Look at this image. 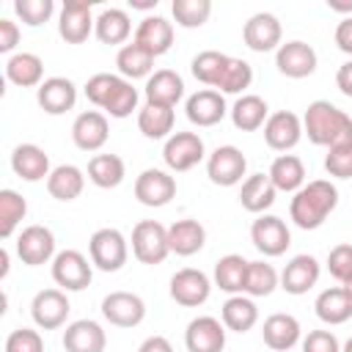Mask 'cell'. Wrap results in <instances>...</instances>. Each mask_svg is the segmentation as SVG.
Returning <instances> with one entry per match:
<instances>
[{
    "instance_id": "36",
    "label": "cell",
    "mask_w": 352,
    "mask_h": 352,
    "mask_svg": "<svg viewBox=\"0 0 352 352\" xmlns=\"http://www.w3.org/2000/svg\"><path fill=\"white\" fill-rule=\"evenodd\" d=\"M88 179L96 187H102V190L118 187L124 182V160L116 157V154H96V157H91V162H88Z\"/></svg>"
},
{
    "instance_id": "30",
    "label": "cell",
    "mask_w": 352,
    "mask_h": 352,
    "mask_svg": "<svg viewBox=\"0 0 352 352\" xmlns=\"http://www.w3.org/2000/svg\"><path fill=\"white\" fill-rule=\"evenodd\" d=\"M41 74H44V63L38 55L33 52H16L8 58L6 63V77L19 85V88H33V85H41Z\"/></svg>"
},
{
    "instance_id": "55",
    "label": "cell",
    "mask_w": 352,
    "mask_h": 352,
    "mask_svg": "<svg viewBox=\"0 0 352 352\" xmlns=\"http://www.w3.org/2000/svg\"><path fill=\"white\" fill-rule=\"evenodd\" d=\"M138 352H173V346H170V341H168L165 336H148V338L140 344Z\"/></svg>"
},
{
    "instance_id": "50",
    "label": "cell",
    "mask_w": 352,
    "mask_h": 352,
    "mask_svg": "<svg viewBox=\"0 0 352 352\" xmlns=\"http://www.w3.org/2000/svg\"><path fill=\"white\" fill-rule=\"evenodd\" d=\"M327 270L336 280L346 283L352 278V245H336L327 256Z\"/></svg>"
},
{
    "instance_id": "35",
    "label": "cell",
    "mask_w": 352,
    "mask_h": 352,
    "mask_svg": "<svg viewBox=\"0 0 352 352\" xmlns=\"http://www.w3.org/2000/svg\"><path fill=\"white\" fill-rule=\"evenodd\" d=\"M264 118H267V102H264L261 96H256V94L239 96V99L234 102V107H231V121H234V126L242 129V132L258 129V126L264 124Z\"/></svg>"
},
{
    "instance_id": "44",
    "label": "cell",
    "mask_w": 352,
    "mask_h": 352,
    "mask_svg": "<svg viewBox=\"0 0 352 352\" xmlns=\"http://www.w3.org/2000/svg\"><path fill=\"white\" fill-rule=\"evenodd\" d=\"M250 80H253L250 63L242 60V58H228V63H226V69H223V74H220L214 88H220L223 94H239V91H245L250 85Z\"/></svg>"
},
{
    "instance_id": "9",
    "label": "cell",
    "mask_w": 352,
    "mask_h": 352,
    "mask_svg": "<svg viewBox=\"0 0 352 352\" xmlns=\"http://www.w3.org/2000/svg\"><path fill=\"white\" fill-rule=\"evenodd\" d=\"M250 236H253V245L264 253V256H280L286 253V248L292 245V234L286 228V223L275 214H261L253 228H250Z\"/></svg>"
},
{
    "instance_id": "26",
    "label": "cell",
    "mask_w": 352,
    "mask_h": 352,
    "mask_svg": "<svg viewBox=\"0 0 352 352\" xmlns=\"http://www.w3.org/2000/svg\"><path fill=\"white\" fill-rule=\"evenodd\" d=\"M11 168H14V173L19 179L38 182V179L50 176V157L44 154V148H38L33 143H22L11 154Z\"/></svg>"
},
{
    "instance_id": "53",
    "label": "cell",
    "mask_w": 352,
    "mask_h": 352,
    "mask_svg": "<svg viewBox=\"0 0 352 352\" xmlns=\"http://www.w3.org/2000/svg\"><path fill=\"white\" fill-rule=\"evenodd\" d=\"M19 44V28L11 19H0V52H11Z\"/></svg>"
},
{
    "instance_id": "6",
    "label": "cell",
    "mask_w": 352,
    "mask_h": 352,
    "mask_svg": "<svg viewBox=\"0 0 352 352\" xmlns=\"http://www.w3.org/2000/svg\"><path fill=\"white\" fill-rule=\"evenodd\" d=\"M245 168H248V160H245V154L236 146H217L209 154V162H206L209 179L214 184H220V187L236 184L245 176Z\"/></svg>"
},
{
    "instance_id": "59",
    "label": "cell",
    "mask_w": 352,
    "mask_h": 352,
    "mask_svg": "<svg viewBox=\"0 0 352 352\" xmlns=\"http://www.w3.org/2000/svg\"><path fill=\"white\" fill-rule=\"evenodd\" d=\"M8 272V250H0V278H6Z\"/></svg>"
},
{
    "instance_id": "20",
    "label": "cell",
    "mask_w": 352,
    "mask_h": 352,
    "mask_svg": "<svg viewBox=\"0 0 352 352\" xmlns=\"http://www.w3.org/2000/svg\"><path fill=\"white\" fill-rule=\"evenodd\" d=\"M74 102H77V88L66 77H50L38 85V104L50 116H60V113L72 110Z\"/></svg>"
},
{
    "instance_id": "13",
    "label": "cell",
    "mask_w": 352,
    "mask_h": 352,
    "mask_svg": "<svg viewBox=\"0 0 352 352\" xmlns=\"http://www.w3.org/2000/svg\"><path fill=\"white\" fill-rule=\"evenodd\" d=\"M52 253H55V236L44 226H28L16 239V256L30 267L47 264Z\"/></svg>"
},
{
    "instance_id": "52",
    "label": "cell",
    "mask_w": 352,
    "mask_h": 352,
    "mask_svg": "<svg viewBox=\"0 0 352 352\" xmlns=\"http://www.w3.org/2000/svg\"><path fill=\"white\" fill-rule=\"evenodd\" d=\"M302 352H341V346L330 330H311L302 341Z\"/></svg>"
},
{
    "instance_id": "51",
    "label": "cell",
    "mask_w": 352,
    "mask_h": 352,
    "mask_svg": "<svg viewBox=\"0 0 352 352\" xmlns=\"http://www.w3.org/2000/svg\"><path fill=\"white\" fill-rule=\"evenodd\" d=\"M6 352H44V341L36 330L19 327L6 338Z\"/></svg>"
},
{
    "instance_id": "18",
    "label": "cell",
    "mask_w": 352,
    "mask_h": 352,
    "mask_svg": "<svg viewBox=\"0 0 352 352\" xmlns=\"http://www.w3.org/2000/svg\"><path fill=\"white\" fill-rule=\"evenodd\" d=\"M107 118L96 110H85L74 118L72 124V138H74V146L82 148V151H96L107 143Z\"/></svg>"
},
{
    "instance_id": "27",
    "label": "cell",
    "mask_w": 352,
    "mask_h": 352,
    "mask_svg": "<svg viewBox=\"0 0 352 352\" xmlns=\"http://www.w3.org/2000/svg\"><path fill=\"white\" fill-rule=\"evenodd\" d=\"M264 344L275 352H289L300 341V322L292 314H272L264 322Z\"/></svg>"
},
{
    "instance_id": "2",
    "label": "cell",
    "mask_w": 352,
    "mask_h": 352,
    "mask_svg": "<svg viewBox=\"0 0 352 352\" xmlns=\"http://www.w3.org/2000/svg\"><path fill=\"white\" fill-rule=\"evenodd\" d=\"M336 204H338V190L330 182L316 179V182H308L305 187H300L294 192L289 214L300 228L311 231L327 220V214L336 209Z\"/></svg>"
},
{
    "instance_id": "14",
    "label": "cell",
    "mask_w": 352,
    "mask_h": 352,
    "mask_svg": "<svg viewBox=\"0 0 352 352\" xmlns=\"http://www.w3.org/2000/svg\"><path fill=\"white\" fill-rule=\"evenodd\" d=\"M96 25V19L91 16V3L88 0H69L60 11V22H58V33L69 41V44H82L91 36V28Z\"/></svg>"
},
{
    "instance_id": "38",
    "label": "cell",
    "mask_w": 352,
    "mask_h": 352,
    "mask_svg": "<svg viewBox=\"0 0 352 352\" xmlns=\"http://www.w3.org/2000/svg\"><path fill=\"white\" fill-rule=\"evenodd\" d=\"M256 319H258V308H256L253 300L236 294V297H231V300L223 302V324H226L228 330H234V333H248V330L256 324Z\"/></svg>"
},
{
    "instance_id": "32",
    "label": "cell",
    "mask_w": 352,
    "mask_h": 352,
    "mask_svg": "<svg viewBox=\"0 0 352 352\" xmlns=\"http://www.w3.org/2000/svg\"><path fill=\"white\" fill-rule=\"evenodd\" d=\"M85 187V176L77 165H58L47 176V190L58 201H74Z\"/></svg>"
},
{
    "instance_id": "15",
    "label": "cell",
    "mask_w": 352,
    "mask_h": 352,
    "mask_svg": "<svg viewBox=\"0 0 352 352\" xmlns=\"http://www.w3.org/2000/svg\"><path fill=\"white\" fill-rule=\"evenodd\" d=\"M69 300L60 289H44L33 297V305H30V314H33V322L44 330H55L66 322L69 316Z\"/></svg>"
},
{
    "instance_id": "11",
    "label": "cell",
    "mask_w": 352,
    "mask_h": 352,
    "mask_svg": "<svg viewBox=\"0 0 352 352\" xmlns=\"http://www.w3.org/2000/svg\"><path fill=\"white\" fill-rule=\"evenodd\" d=\"M275 66H278L280 74L300 80V77L314 74V69H316V52L305 41H286V44L278 47Z\"/></svg>"
},
{
    "instance_id": "60",
    "label": "cell",
    "mask_w": 352,
    "mask_h": 352,
    "mask_svg": "<svg viewBox=\"0 0 352 352\" xmlns=\"http://www.w3.org/2000/svg\"><path fill=\"white\" fill-rule=\"evenodd\" d=\"M344 289H346V292H349V297H352V278H349V280L344 283Z\"/></svg>"
},
{
    "instance_id": "12",
    "label": "cell",
    "mask_w": 352,
    "mask_h": 352,
    "mask_svg": "<svg viewBox=\"0 0 352 352\" xmlns=\"http://www.w3.org/2000/svg\"><path fill=\"white\" fill-rule=\"evenodd\" d=\"M173 195H176V179L168 176L165 170L148 168L135 182V198L143 206H165Z\"/></svg>"
},
{
    "instance_id": "23",
    "label": "cell",
    "mask_w": 352,
    "mask_h": 352,
    "mask_svg": "<svg viewBox=\"0 0 352 352\" xmlns=\"http://www.w3.org/2000/svg\"><path fill=\"white\" fill-rule=\"evenodd\" d=\"M135 44L148 50L154 58L168 52L173 44V25L165 16H146L135 30Z\"/></svg>"
},
{
    "instance_id": "42",
    "label": "cell",
    "mask_w": 352,
    "mask_h": 352,
    "mask_svg": "<svg viewBox=\"0 0 352 352\" xmlns=\"http://www.w3.org/2000/svg\"><path fill=\"white\" fill-rule=\"evenodd\" d=\"M28 212V204L19 192L14 190H0V236L8 239L16 228V223L25 217Z\"/></svg>"
},
{
    "instance_id": "17",
    "label": "cell",
    "mask_w": 352,
    "mask_h": 352,
    "mask_svg": "<svg viewBox=\"0 0 352 352\" xmlns=\"http://www.w3.org/2000/svg\"><path fill=\"white\" fill-rule=\"evenodd\" d=\"M300 135H302V124L294 113L289 110H280V113H272L264 124V140L270 148L275 151H289L300 143Z\"/></svg>"
},
{
    "instance_id": "57",
    "label": "cell",
    "mask_w": 352,
    "mask_h": 352,
    "mask_svg": "<svg viewBox=\"0 0 352 352\" xmlns=\"http://www.w3.org/2000/svg\"><path fill=\"white\" fill-rule=\"evenodd\" d=\"M333 11H352V0H327Z\"/></svg>"
},
{
    "instance_id": "54",
    "label": "cell",
    "mask_w": 352,
    "mask_h": 352,
    "mask_svg": "<svg viewBox=\"0 0 352 352\" xmlns=\"http://www.w3.org/2000/svg\"><path fill=\"white\" fill-rule=\"evenodd\" d=\"M336 44H338L341 52L352 55V16H346V19L338 22V28H336Z\"/></svg>"
},
{
    "instance_id": "25",
    "label": "cell",
    "mask_w": 352,
    "mask_h": 352,
    "mask_svg": "<svg viewBox=\"0 0 352 352\" xmlns=\"http://www.w3.org/2000/svg\"><path fill=\"white\" fill-rule=\"evenodd\" d=\"M184 94V82L176 72L170 69H160L146 80V102L148 104H162V107H173Z\"/></svg>"
},
{
    "instance_id": "41",
    "label": "cell",
    "mask_w": 352,
    "mask_h": 352,
    "mask_svg": "<svg viewBox=\"0 0 352 352\" xmlns=\"http://www.w3.org/2000/svg\"><path fill=\"white\" fill-rule=\"evenodd\" d=\"M226 63H228V55H223L217 50H204V52H198L192 58V66L190 69H192V77L201 80L204 85H217Z\"/></svg>"
},
{
    "instance_id": "4",
    "label": "cell",
    "mask_w": 352,
    "mask_h": 352,
    "mask_svg": "<svg viewBox=\"0 0 352 352\" xmlns=\"http://www.w3.org/2000/svg\"><path fill=\"white\" fill-rule=\"evenodd\" d=\"M88 250H91V261L102 272H116V270H121L126 264V239L116 228L94 231V236L88 242Z\"/></svg>"
},
{
    "instance_id": "10",
    "label": "cell",
    "mask_w": 352,
    "mask_h": 352,
    "mask_svg": "<svg viewBox=\"0 0 352 352\" xmlns=\"http://www.w3.org/2000/svg\"><path fill=\"white\" fill-rule=\"evenodd\" d=\"M209 292H212V283H209V278L201 270L184 267V270H179L170 278V297L179 305L195 308V305H201V302L209 300Z\"/></svg>"
},
{
    "instance_id": "21",
    "label": "cell",
    "mask_w": 352,
    "mask_h": 352,
    "mask_svg": "<svg viewBox=\"0 0 352 352\" xmlns=\"http://www.w3.org/2000/svg\"><path fill=\"white\" fill-rule=\"evenodd\" d=\"M187 118L198 126H214L217 121H223L226 116V99L220 91H195L190 99H187Z\"/></svg>"
},
{
    "instance_id": "24",
    "label": "cell",
    "mask_w": 352,
    "mask_h": 352,
    "mask_svg": "<svg viewBox=\"0 0 352 352\" xmlns=\"http://www.w3.org/2000/svg\"><path fill=\"white\" fill-rule=\"evenodd\" d=\"M316 280H319V261L308 253L294 256L280 275V283L289 294H305L311 286H316Z\"/></svg>"
},
{
    "instance_id": "40",
    "label": "cell",
    "mask_w": 352,
    "mask_h": 352,
    "mask_svg": "<svg viewBox=\"0 0 352 352\" xmlns=\"http://www.w3.org/2000/svg\"><path fill=\"white\" fill-rule=\"evenodd\" d=\"M138 126L151 140L165 138L173 129V107H162V104H148L146 102V107L138 113Z\"/></svg>"
},
{
    "instance_id": "56",
    "label": "cell",
    "mask_w": 352,
    "mask_h": 352,
    "mask_svg": "<svg viewBox=\"0 0 352 352\" xmlns=\"http://www.w3.org/2000/svg\"><path fill=\"white\" fill-rule=\"evenodd\" d=\"M336 82H338V88H341V94H346V96H352V60H349V63H344V66H338V74H336Z\"/></svg>"
},
{
    "instance_id": "31",
    "label": "cell",
    "mask_w": 352,
    "mask_h": 352,
    "mask_svg": "<svg viewBox=\"0 0 352 352\" xmlns=\"http://www.w3.org/2000/svg\"><path fill=\"white\" fill-rule=\"evenodd\" d=\"M267 176H270V182L275 184V190L294 192V190H300L302 182H305V165H302V160L294 157V154H280V157L272 162V168H270Z\"/></svg>"
},
{
    "instance_id": "8",
    "label": "cell",
    "mask_w": 352,
    "mask_h": 352,
    "mask_svg": "<svg viewBox=\"0 0 352 352\" xmlns=\"http://www.w3.org/2000/svg\"><path fill=\"white\" fill-rule=\"evenodd\" d=\"M102 314L110 324L116 327H135L143 322L146 316V305L138 294L132 292H110L104 300H102Z\"/></svg>"
},
{
    "instance_id": "5",
    "label": "cell",
    "mask_w": 352,
    "mask_h": 352,
    "mask_svg": "<svg viewBox=\"0 0 352 352\" xmlns=\"http://www.w3.org/2000/svg\"><path fill=\"white\" fill-rule=\"evenodd\" d=\"M162 160L170 170H190L204 160V140L195 132H176L168 138Z\"/></svg>"
},
{
    "instance_id": "58",
    "label": "cell",
    "mask_w": 352,
    "mask_h": 352,
    "mask_svg": "<svg viewBox=\"0 0 352 352\" xmlns=\"http://www.w3.org/2000/svg\"><path fill=\"white\" fill-rule=\"evenodd\" d=\"M129 6H132V8L146 11V8H154V6H157V0H129Z\"/></svg>"
},
{
    "instance_id": "48",
    "label": "cell",
    "mask_w": 352,
    "mask_h": 352,
    "mask_svg": "<svg viewBox=\"0 0 352 352\" xmlns=\"http://www.w3.org/2000/svg\"><path fill=\"white\" fill-rule=\"evenodd\" d=\"M118 82H121V77H116V74H94L88 82H85V96L96 104V107H104L107 104V99L113 96V91L118 88Z\"/></svg>"
},
{
    "instance_id": "29",
    "label": "cell",
    "mask_w": 352,
    "mask_h": 352,
    "mask_svg": "<svg viewBox=\"0 0 352 352\" xmlns=\"http://www.w3.org/2000/svg\"><path fill=\"white\" fill-rule=\"evenodd\" d=\"M168 242H170V250L176 256H192L204 248L206 242V231L198 220H176L170 228H168Z\"/></svg>"
},
{
    "instance_id": "33",
    "label": "cell",
    "mask_w": 352,
    "mask_h": 352,
    "mask_svg": "<svg viewBox=\"0 0 352 352\" xmlns=\"http://www.w3.org/2000/svg\"><path fill=\"white\" fill-rule=\"evenodd\" d=\"M275 184L270 182V176H264V173H253V176H248L245 179V184H242V192H239V201H242V206L248 209V212H264V209H270L272 204H275Z\"/></svg>"
},
{
    "instance_id": "47",
    "label": "cell",
    "mask_w": 352,
    "mask_h": 352,
    "mask_svg": "<svg viewBox=\"0 0 352 352\" xmlns=\"http://www.w3.org/2000/svg\"><path fill=\"white\" fill-rule=\"evenodd\" d=\"M14 11L22 16L25 25L36 28V25H41V22H47L52 16L55 3L52 0H16L14 3Z\"/></svg>"
},
{
    "instance_id": "45",
    "label": "cell",
    "mask_w": 352,
    "mask_h": 352,
    "mask_svg": "<svg viewBox=\"0 0 352 352\" xmlns=\"http://www.w3.org/2000/svg\"><path fill=\"white\" fill-rule=\"evenodd\" d=\"M170 11L182 28H201L212 14V3L209 0H173Z\"/></svg>"
},
{
    "instance_id": "43",
    "label": "cell",
    "mask_w": 352,
    "mask_h": 352,
    "mask_svg": "<svg viewBox=\"0 0 352 352\" xmlns=\"http://www.w3.org/2000/svg\"><path fill=\"white\" fill-rule=\"evenodd\" d=\"M278 286V272L267 261H250L245 275V292L250 297H267Z\"/></svg>"
},
{
    "instance_id": "61",
    "label": "cell",
    "mask_w": 352,
    "mask_h": 352,
    "mask_svg": "<svg viewBox=\"0 0 352 352\" xmlns=\"http://www.w3.org/2000/svg\"><path fill=\"white\" fill-rule=\"evenodd\" d=\"M341 352H352V338H349V341L344 344V349H341Z\"/></svg>"
},
{
    "instance_id": "28",
    "label": "cell",
    "mask_w": 352,
    "mask_h": 352,
    "mask_svg": "<svg viewBox=\"0 0 352 352\" xmlns=\"http://www.w3.org/2000/svg\"><path fill=\"white\" fill-rule=\"evenodd\" d=\"M316 316L327 324H344L346 319H352V297L344 286H333V289H324L319 297H316Z\"/></svg>"
},
{
    "instance_id": "34",
    "label": "cell",
    "mask_w": 352,
    "mask_h": 352,
    "mask_svg": "<svg viewBox=\"0 0 352 352\" xmlns=\"http://www.w3.org/2000/svg\"><path fill=\"white\" fill-rule=\"evenodd\" d=\"M116 66L124 77L129 80H138V77H151V69H154V55L148 50H143L140 44H126L118 50L116 55Z\"/></svg>"
},
{
    "instance_id": "19",
    "label": "cell",
    "mask_w": 352,
    "mask_h": 352,
    "mask_svg": "<svg viewBox=\"0 0 352 352\" xmlns=\"http://www.w3.org/2000/svg\"><path fill=\"white\" fill-rule=\"evenodd\" d=\"M242 36L253 52H270L280 44V22L272 14H253L245 22Z\"/></svg>"
},
{
    "instance_id": "46",
    "label": "cell",
    "mask_w": 352,
    "mask_h": 352,
    "mask_svg": "<svg viewBox=\"0 0 352 352\" xmlns=\"http://www.w3.org/2000/svg\"><path fill=\"white\" fill-rule=\"evenodd\" d=\"M135 107H138V91L132 88V82H129V80H124V77H121V82H118V88L113 91V96L107 99L104 110H107L113 118H126Z\"/></svg>"
},
{
    "instance_id": "7",
    "label": "cell",
    "mask_w": 352,
    "mask_h": 352,
    "mask_svg": "<svg viewBox=\"0 0 352 352\" xmlns=\"http://www.w3.org/2000/svg\"><path fill=\"white\" fill-rule=\"evenodd\" d=\"M52 278L69 292H80L91 283V264L80 250H60L52 258Z\"/></svg>"
},
{
    "instance_id": "3",
    "label": "cell",
    "mask_w": 352,
    "mask_h": 352,
    "mask_svg": "<svg viewBox=\"0 0 352 352\" xmlns=\"http://www.w3.org/2000/svg\"><path fill=\"white\" fill-rule=\"evenodd\" d=\"M132 253L143 264H162L165 256L170 253L168 228L157 220H140L132 228Z\"/></svg>"
},
{
    "instance_id": "39",
    "label": "cell",
    "mask_w": 352,
    "mask_h": 352,
    "mask_svg": "<svg viewBox=\"0 0 352 352\" xmlns=\"http://www.w3.org/2000/svg\"><path fill=\"white\" fill-rule=\"evenodd\" d=\"M96 36L102 44H121L126 41L129 30H132V22L126 16V11L121 8H104L99 16H96Z\"/></svg>"
},
{
    "instance_id": "37",
    "label": "cell",
    "mask_w": 352,
    "mask_h": 352,
    "mask_svg": "<svg viewBox=\"0 0 352 352\" xmlns=\"http://www.w3.org/2000/svg\"><path fill=\"white\" fill-rule=\"evenodd\" d=\"M248 264H250V261H245V258H242V256H236V253L223 256V258L214 264V283H217L223 292H231V294L245 292Z\"/></svg>"
},
{
    "instance_id": "16",
    "label": "cell",
    "mask_w": 352,
    "mask_h": 352,
    "mask_svg": "<svg viewBox=\"0 0 352 352\" xmlns=\"http://www.w3.org/2000/svg\"><path fill=\"white\" fill-rule=\"evenodd\" d=\"M184 344L190 352H223L226 330L214 316H198L187 324Z\"/></svg>"
},
{
    "instance_id": "1",
    "label": "cell",
    "mask_w": 352,
    "mask_h": 352,
    "mask_svg": "<svg viewBox=\"0 0 352 352\" xmlns=\"http://www.w3.org/2000/svg\"><path fill=\"white\" fill-rule=\"evenodd\" d=\"M302 126H305L308 140L316 146L333 148L341 143H352V118L324 99H316L308 104Z\"/></svg>"
},
{
    "instance_id": "49",
    "label": "cell",
    "mask_w": 352,
    "mask_h": 352,
    "mask_svg": "<svg viewBox=\"0 0 352 352\" xmlns=\"http://www.w3.org/2000/svg\"><path fill=\"white\" fill-rule=\"evenodd\" d=\"M324 168L336 179H352V143L333 146L324 157Z\"/></svg>"
},
{
    "instance_id": "22",
    "label": "cell",
    "mask_w": 352,
    "mask_h": 352,
    "mask_svg": "<svg viewBox=\"0 0 352 352\" xmlns=\"http://www.w3.org/2000/svg\"><path fill=\"white\" fill-rule=\"evenodd\" d=\"M104 330L91 322V319H80L72 322L63 333V349L66 352H104Z\"/></svg>"
}]
</instances>
